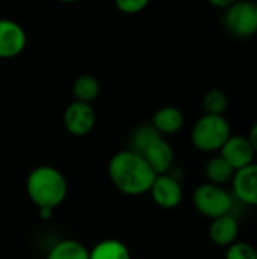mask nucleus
Here are the masks:
<instances>
[{"mask_svg": "<svg viewBox=\"0 0 257 259\" xmlns=\"http://www.w3.org/2000/svg\"><path fill=\"white\" fill-rule=\"evenodd\" d=\"M141 155L144 156V159L148 162V165L153 168L156 175L170 173L173 168L174 150L171 144L164 138V135H159L158 138H155Z\"/></svg>", "mask_w": 257, "mask_h": 259, "instance_id": "11", "label": "nucleus"}, {"mask_svg": "<svg viewBox=\"0 0 257 259\" xmlns=\"http://www.w3.org/2000/svg\"><path fill=\"white\" fill-rule=\"evenodd\" d=\"M239 237V222L233 214L214 219L209 226V238L220 247H229Z\"/></svg>", "mask_w": 257, "mask_h": 259, "instance_id": "12", "label": "nucleus"}, {"mask_svg": "<svg viewBox=\"0 0 257 259\" xmlns=\"http://www.w3.org/2000/svg\"><path fill=\"white\" fill-rule=\"evenodd\" d=\"M236 171L253 164L256 161L254 149L247 135H230V138L224 143L221 150L218 152Z\"/></svg>", "mask_w": 257, "mask_h": 259, "instance_id": "9", "label": "nucleus"}, {"mask_svg": "<svg viewBox=\"0 0 257 259\" xmlns=\"http://www.w3.org/2000/svg\"><path fill=\"white\" fill-rule=\"evenodd\" d=\"M223 24L235 38H250L257 33V11L253 2L236 0L224 9Z\"/></svg>", "mask_w": 257, "mask_h": 259, "instance_id": "5", "label": "nucleus"}, {"mask_svg": "<svg viewBox=\"0 0 257 259\" xmlns=\"http://www.w3.org/2000/svg\"><path fill=\"white\" fill-rule=\"evenodd\" d=\"M247 137H248V140H250V143H251V146L254 149V153H256L257 156V121L251 126V129H250Z\"/></svg>", "mask_w": 257, "mask_h": 259, "instance_id": "22", "label": "nucleus"}, {"mask_svg": "<svg viewBox=\"0 0 257 259\" xmlns=\"http://www.w3.org/2000/svg\"><path fill=\"white\" fill-rule=\"evenodd\" d=\"M232 135V126L224 115H201L191 131L192 146L203 153H218Z\"/></svg>", "mask_w": 257, "mask_h": 259, "instance_id": "3", "label": "nucleus"}, {"mask_svg": "<svg viewBox=\"0 0 257 259\" xmlns=\"http://www.w3.org/2000/svg\"><path fill=\"white\" fill-rule=\"evenodd\" d=\"M114 187L126 196H142L150 191L156 173L142 155L127 149L115 153L108 165Z\"/></svg>", "mask_w": 257, "mask_h": 259, "instance_id": "1", "label": "nucleus"}, {"mask_svg": "<svg viewBox=\"0 0 257 259\" xmlns=\"http://www.w3.org/2000/svg\"><path fill=\"white\" fill-rule=\"evenodd\" d=\"M100 94V83L91 74H82L73 82V96L74 100L91 103Z\"/></svg>", "mask_w": 257, "mask_h": 259, "instance_id": "16", "label": "nucleus"}, {"mask_svg": "<svg viewBox=\"0 0 257 259\" xmlns=\"http://www.w3.org/2000/svg\"><path fill=\"white\" fill-rule=\"evenodd\" d=\"M65 129L74 137H83L89 134L95 124V111L91 103L74 100L71 102L62 115Z\"/></svg>", "mask_w": 257, "mask_h": 259, "instance_id": "6", "label": "nucleus"}, {"mask_svg": "<svg viewBox=\"0 0 257 259\" xmlns=\"http://www.w3.org/2000/svg\"><path fill=\"white\" fill-rule=\"evenodd\" d=\"M192 203L201 215L214 220L227 214H233L235 197L226 187L204 182L194 190Z\"/></svg>", "mask_w": 257, "mask_h": 259, "instance_id": "4", "label": "nucleus"}, {"mask_svg": "<svg viewBox=\"0 0 257 259\" xmlns=\"http://www.w3.org/2000/svg\"><path fill=\"white\" fill-rule=\"evenodd\" d=\"M183 124H185V115L176 106H164L158 109L151 120V126L161 135L177 134L183 127Z\"/></svg>", "mask_w": 257, "mask_h": 259, "instance_id": "13", "label": "nucleus"}, {"mask_svg": "<svg viewBox=\"0 0 257 259\" xmlns=\"http://www.w3.org/2000/svg\"><path fill=\"white\" fill-rule=\"evenodd\" d=\"M212 6L215 8H221V9H227L230 5H233L236 0H208Z\"/></svg>", "mask_w": 257, "mask_h": 259, "instance_id": "23", "label": "nucleus"}, {"mask_svg": "<svg viewBox=\"0 0 257 259\" xmlns=\"http://www.w3.org/2000/svg\"><path fill=\"white\" fill-rule=\"evenodd\" d=\"M39 211H38V214H39V217L42 219V220H48V219H52V215H53V209H50V208H38Z\"/></svg>", "mask_w": 257, "mask_h": 259, "instance_id": "24", "label": "nucleus"}, {"mask_svg": "<svg viewBox=\"0 0 257 259\" xmlns=\"http://www.w3.org/2000/svg\"><path fill=\"white\" fill-rule=\"evenodd\" d=\"M204 173H206L208 182L226 187L227 184H232L236 170L221 155H215L208 161L204 167Z\"/></svg>", "mask_w": 257, "mask_h": 259, "instance_id": "14", "label": "nucleus"}, {"mask_svg": "<svg viewBox=\"0 0 257 259\" xmlns=\"http://www.w3.org/2000/svg\"><path fill=\"white\" fill-rule=\"evenodd\" d=\"M159 135L161 134L151 124H141L132 132L130 140H129V146H130L129 149L141 155L145 150V147Z\"/></svg>", "mask_w": 257, "mask_h": 259, "instance_id": "19", "label": "nucleus"}, {"mask_svg": "<svg viewBox=\"0 0 257 259\" xmlns=\"http://www.w3.org/2000/svg\"><path fill=\"white\" fill-rule=\"evenodd\" d=\"M153 202L164 209H174L180 205L183 199V188L180 181L170 175H158L150 191Z\"/></svg>", "mask_w": 257, "mask_h": 259, "instance_id": "8", "label": "nucleus"}, {"mask_svg": "<svg viewBox=\"0 0 257 259\" xmlns=\"http://www.w3.org/2000/svg\"><path fill=\"white\" fill-rule=\"evenodd\" d=\"M226 259H257V249L245 241H235L226 247Z\"/></svg>", "mask_w": 257, "mask_h": 259, "instance_id": "20", "label": "nucleus"}, {"mask_svg": "<svg viewBox=\"0 0 257 259\" xmlns=\"http://www.w3.org/2000/svg\"><path fill=\"white\" fill-rule=\"evenodd\" d=\"M232 194L235 200L257 208V162L238 170L232 181Z\"/></svg>", "mask_w": 257, "mask_h": 259, "instance_id": "10", "label": "nucleus"}, {"mask_svg": "<svg viewBox=\"0 0 257 259\" xmlns=\"http://www.w3.org/2000/svg\"><path fill=\"white\" fill-rule=\"evenodd\" d=\"M27 33L24 27L11 18H0V59H12L24 52Z\"/></svg>", "mask_w": 257, "mask_h": 259, "instance_id": "7", "label": "nucleus"}, {"mask_svg": "<svg viewBox=\"0 0 257 259\" xmlns=\"http://www.w3.org/2000/svg\"><path fill=\"white\" fill-rule=\"evenodd\" d=\"M89 259H130V252L123 241L103 240L88 250Z\"/></svg>", "mask_w": 257, "mask_h": 259, "instance_id": "15", "label": "nucleus"}, {"mask_svg": "<svg viewBox=\"0 0 257 259\" xmlns=\"http://www.w3.org/2000/svg\"><path fill=\"white\" fill-rule=\"evenodd\" d=\"M26 191L32 203H35L38 208L55 209L65 200L68 185L64 175L58 168L39 165L29 173Z\"/></svg>", "mask_w": 257, "mask_h": 259, "instance_id": "2", "label": "nucleus"}, {"mask_svg": "<svg viewBox=\"0 0 257 259\" xmlns=\"http://www.w3.org/2000/svg\"><path fill=\"white\" fill-rule=\"evenodd\" d=\"M253 3H254V6H256V11H257V0L256 2H253Z\"/></svg>", "mask_w": 257, "mask_h": 259, "instance_id": "26", "label": "nucleus"}, {"mask_svg": "<svg viewBox=\"0 0 257 259\" xmlns=\"http://www.w3.org/2000/svg\"><path fill=\"white\" fill-rule=\"evenodd\" d=\"M203 109L204 114H211V115H224L227 106H229V97L223 90L214 88L209 90L204 97H203Z\"/></svg>", "mask_w": 257, "mask_h": 259, "instance_id": "18", "label": "nucleus"}, {"mask_svg": "<svg viewBox=\"0 0 257 259\" xmlns=\"http://www.w3.org/2000/svg\"><path fill=\"white\" fill-rule=\"evenodd\" d=\"M61 3H76V2H80V0H58Z\"/></svg>", "mask_w": 257, "mask_h": 259, "instance_id": "25", "label": "nucleus"}, {"mask_svg": "<svg viewBox=\"0 0 257 259\" xmlns=\"http://www.w3.org/2000/svg\"><path fill=\"white\" fill-rule=\"evenodd\" d=\"M45 259H89V253L79 241L64 240L52 247Z\"/></svg>", "mask_w": 257, "mask_h": 259, "instance_id": "17", "label": "nucleus"}, {"mask_svg": "<svg viewBox=\"0 0 257 259\" xmlns=\"http://www.w3.org/2000/svg\"><path fill=\"white\" fill-rule=\"evenodd\" d=\"M150 2L151 0H114L115 8L127 15H135L142 12L150 5Z\"/></svg>", "mask_w": 257, "mask_h": 259, "instance_id": "21", "label": "nucleus"}]
</instances>
